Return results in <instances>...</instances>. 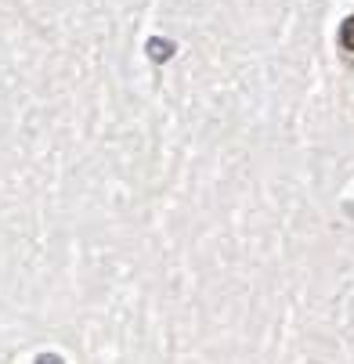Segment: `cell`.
I'll return each instance as SVG.
<instances>
[{"label":"cell","mask_w":354,"mask_h":364,"mask_svg":"<svg viewBox=\"0 0 354 364\" xmlns=\"http://www.w3.org/2000/svg\"><path fill=\"white\" fill-rule=\"evenodd\" d=\"M340 47L354 55V15H350V18H343V26H340Z\"/></svg>","instance_id":"cell-1"}]
</instances>
